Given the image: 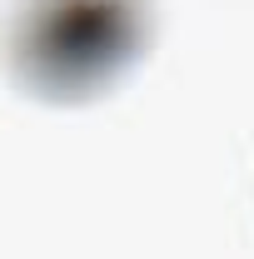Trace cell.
I'll return each mask as SVG.
<instances>
[{"mask_svg":"<svg viewBox=\"0 0 254 259\" xmlns=\"http://www.w3.org/2000/svg\"><path fill=\"white\" fill-rule=\"evenodd\" d=\"M135 15L125 0H50L40 5L30 30V70L55 85L75 90L110 75V65L130 55Z\"/></svg>","mask_w":254,"mask_h":259,"instance_id":"cell-1","label":"cell"}]
</instances>
